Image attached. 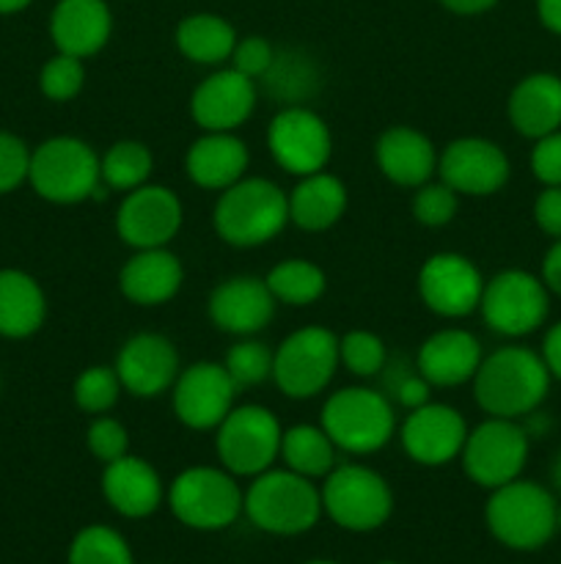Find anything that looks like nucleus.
Wrapping results in <instances>:
<instances>
[{
	"mask_svg": "<svg viewBox=\"0 0 561 564\" xmlns=\"http://www.w3.org/2000/svg\"><path fill=\"white\" fill-rule=\"evenodd\" d=\"M550 380L542 356L531 347H498L473 375V400L487 416L520 422L548 400Z\"/></svg>",
	"mask_w": 561,
	"mask_h": 564,
	"instance_id": "f257e3e1",
	"label": "nucleus"
},
{
	"mask_svg": "<svg viewBox=\"0 0 561 564\" xmlns=\"http://www.w3.org/2000/svg\"><path fill=\"white\" fill-rule=\"evenodd\" d=\"M220 240L234 248H256L270 242L289 224V202L275 182L251 176L220 191L212 215Z\"/></svg>",
	"mask_w": 561,
	"mask_h": 564,
	"instance_id": "f03ea898",
	"label": "nucleus"
},
{
	"mask_svg": "<svg viewBox=\"0 0 561 564\" xmlns=\"http://www.w3.org/2000/svg\"><path fill=\"white\" fill-rule=\"evenodd\" d=\"M242 512L256 529L278 538H295V534L311 532L322 518V494L314 488L308 477L280 468L253 477L251 488L245 490Z\"/></svg>",
	"mask_w": 561,
	"mask_h": 564,
	"instance_id": "7ed1b4c3",
	"label": "nucleus"
},
{
	"mask_svg": "<svg viewBox=\"0 0 561 564\" xmlns=\"http://www.w3.org/2000/svg\"><path fill=\"white\" fill-rule=\"evenodd\" d=\"M559 505L548 488L515 479L490 494L484 521L490 534L512 551H539L559 532Z\"/></svg>",
	"mask_w": 561,
	"mask_h": 564,
	"instance_id": "20e7f679",
	"label": "nucleus"
},
{
	"mask_svg": "<svg viewBox=\"0 0 561 564\" xmlns=\"http://www.w3.org/2000/svg\"><path fill=\"white\" fill-rule=\"evenodd\" d=\"M319 427L330 435L336 449L350 455H372L391 441L396 416L383 391L350 386L328 397Z\"/></svg>",
	"mask_w": 561,
	"mask_h": 564,
	"instance_id": "39448f33",
	"label": "nucleus"
},
{
	"mask_svg": "<svg viewBox=\"0 0 561 564\" xmlns=\"http://www.w3.org/2000/svg\"><path fill=\"white\" fill-rule=\"evenodd\" d=\"M245 494L237 485L234 474L212 466L185 468L170 482L168 505L179 523L196 532H220L242 516Z\"/></svg>",
	"mask_w": 561,
	"mask_h": 564,
	"instance_id": "423d86ee",
	"label": "nucleus"
},
{
	"mask_svg": "<svg viewBox=\"0 0 561 564\" xmlns=\"http://www.w3.org/2000/svg\"><path fill=\"white\" fill-rule=\"evenodd\" d=\"M28 180L38 196L53 204L86 202L102 185L99 154L80 138H50L31 152Z\"/></svg>",
	"mask_w": 561,
	"mask_h": 564,
	"instance_id": "0eeeda50",
	"label": "nucleus"
},
{
	"mask_svg": "<svg viewBox=\"0 0 561 564\" xmlns=\"http://www.w3.org/2000/svg\"><path fill=\"white\" fill-rule=\"evenodd\" d=\"M322 512L346 532H374L394 512V494L374 468L346 463L333 468L322 485Z\"/></svg>",
	"mask_w": 561,
	"mask_h": 564,
	"instance_id": "6e6552de",
	"label": "nucleus"
},
{
	"mask_svg": "<svg viewBox=\"0 0 561 564\" xmlns=\"http://www.w3.org/2000/svg\"><path fill=\"white\" fill-rule=\"evenodd\" d=\"M528 449L531 438L520 422L490 416L479 427L468 430L465 446L460 452L462 471L479 488L495 490L520 479L528 463Z\"/></svg>",
	"mask_w": 561,
	"mask_h": 564,
	"instance_id": "1a4fd4ad",
	"label": "nucleus"
},
{
	"mask_svg": "<svg viewBox=\"0 0 561 564\" xmlns=\"http://www.w3.org/2000/svg\"><path fill=\"white\" fill-rule=\"evenodd\" d=\"M479 312L490 330L520 339L544 325L550 314V292L539 275L526 270H504L484 281Z\"/></svg>",
	"mask_w": 561,
	"mask_h": 564,
	"instance_id": "9d476101",
	"label": "nucleus"
},
{
	"mask_svg": "<svg viewBox=\"0 0 561 564\" xmlns=\"http://www.w3.org/2000/svg\"><path fill=\"white\" fill-rule=\"evenodd\" d=\"M339 364L333 330L308 325L280 341L273 358V380L289 400H311L328 389Z\"/></svg>",
	"mask_w": 561,
	"mask_h": 564,
	"instance_id": "9b49d317",
	"label": "nucleus"
},
{
	"mask_svg": "<svg viewBox=\"0 0 561 564\" xmlns=\"http://www.w3.org/2000/svg\"><path fill=\"white\" fill-rule=\"evenodd\" d=\"M280 430L273 411L262 405H237L218 424L215 446L223 468L234 477H258L280 457Z\"/></svg>",
	"mask_w": 561,
	"mask_h": 564,
	"instance_id": "f8f14e48",
	"label": "nucleus"
},
{
	"mask_svg": "<svg viewBox=\"0 0 561 564\" xmlns=\"http://www.w3.org/2000/svg\"><path fill=\"white\" fill-rule=\"evenodd\" d=\"M267 149L286 174L308 176L324 171L333 152V138L322 116L311 108L286 105L270 121Z\"/></svg>",
	"mask_w": 561,
	"mask_h": 564,
	"instance_id": "ddd939ff",
	"label": "nucleus"
},
{
	"mask_svg": "<svg viewBox=\"0 0 561 564\" xmlns=\"http://www.w3.org/2000/svg\"><path fill=\"white\" fill-rule=\"evenodd\" d=\"M182 229V202L163 185H141L130 191L116 213L121 242L135 251L165 248Z\"/></svg>",
	"mask_w": 561,
	"mask_h": 564,
	"instance_id": "4468645a",
	"label": "nucleus"
},
{
	"mask_svg": "<svg viewBox=\"0 0 561 564\" xmlns=\"http://www.w3.org/2000/svg\"><path fill=\"white\" fill-rule=\"evenodd\" d=\"M438 174L457 196H493L509 182L512 165L498 143L457 138L440 152Z\"/></svg>",
	"mask_w": 561,
	"mask_h": 564,
	"instance_id": "2eb2a0df",
	"label": "nucleus"
},
{
	"mask_svg": "<svg viewBox=\"0 0 561 564\" xmlns=\"http://www.w3.org/2000/svg\"><path fill=\"white\" fill-rule=\"evenodd\" d=\"M418 292L429 312L446 319H460L479 308L484 279L476 264L462 253H435L421 264Z\"/></svg>",
	"mask_w": 561,
	"mask_h": 564,
	"instance_id": "dca6fc26",
	"label": "nucleus"
},
{
	"mask_svg": "<svg viewBox=\"0 0 561 564\" xmlns=\"http://www.w3.org/2000/svg\"><path fill=\"white\" fill-rule=\"evenodd\" d=\"M237 386L223 364L198 361L174 383V413L190 430H218L234 408Z\"/></svg>",
	"mask_w": 561,
	"mask_h": 564,
	"instance_id": "f3484780",
	"label": "nucleus"
},
{
	"mask_svg": "<svg viewBox=\"0 0 561 564\" xmlns=\"http://www.w3.org/2000/svg\"><path fill=\"white\" fill-rule=\"evenodd\" d=\"M399 438L402 449L413 463L438 468L460 457L468 438V424L451 405L427 402L416 411H407Z\"/></svg>",
	"mask_w": 561,
	"mask_h": 564,
	"instance_id": "a211bd4d",
	"label": "nucleus"
},
{
	"mask_svg": "<svg viewBox=\"0 0 561 564\" xmlns=\"http://www.w3.org/2000/svg\"><path fill=\"white\" fill-rule=\"evenodd\" d=\"M113 369L121 380V389L141 400H152L174 389L179 378V352L165 336L135 334L121 345Z\"/></svg>",
	"mask_w": 561,
	"mask_h": 564,
	"instance_id": "6ab92c4d",
	"label": "nucleus"
},
{
	"mask_svg": "<svg viewBox=\"0 0 561 564\" xmlns=\"http://www.w3.org/2000/svg\"><path fill=\"white\" fill-rule=\"evenodd\" d=\"M256 108V80L234 66L209 75L190 97L193 121L204 132H234Z\"/></svg>",
	"mask_w": 561,
	"mask_h": 564,
	"instance_id": "aec40b11",
	"label": "nucleus"
},
{
	"mask_svg": "<svg viewBox=\"0 0 561 564\" xmlns=\"http://www.w3.org/2000/svg\"><path fill=\"white\" fill-rule=\"evenodd\" d=\"M275 297L264 279L234 275L218 284L209 295V319L234 336H253L273 323Z\"/></svg>",
	"mask_w": 561,
	"mask_h": 564,
	"instance_id": "412c9836",
	"label": "nucleus"
},
{
	"mask_svg": "<svg viewBox=\"0 0 561 564\" xmlns=\"http://www.w3.org/2000/svg\"><path fill=\"white\" fill-rule=\"evenodd\" d=\"M484 352L476 336L462 328H446L429 336L416 356V369L429 386L449 389L473 380Z\"/></svg>",
	"mask_w": 561,
	"mask_h": 564,
	"instance_id": "4be33fe9",
	"label": "nucleus"
},
{
	"mask_svg": "<svg viewBox=\"0 0 561 564\" xmlns=\"http://www.w3.org/2000/svg\"><path fill=\"white\" fill-rule=\"evenodd\" d=\"M113 14L105 0H58L50 17V36L58 53L88 58L108 44Z\"/></svg>",
	"mask_w": 561,
	"mask_h": 564,
	"instance_id": "5701e85b",
	"label": "nucleus"
},
{
	"mask_svg": "<svg viewBox=\"0 0 561 564\" xmlns=\"http://www.w3.org/2000/svg\"><path fill=\"white\" fill-rule=\"evenodd\" d=\"M102 496L121 518H148L163 505V479L141 457L124 455L102 471Z\"/></svg>",
	"mask_w": 561,
	"mask_h": 564,
	"instance_id": "b1692460",
	"label": "nucleus"
},
{
	"mask_svg": "<svg viewBox=\"0 0 561 564\" xmlns=\"http://www.w3.org/2000/svg\"><path fill=\"white\" fill-rule=\"evenodd\" d=\"M248 147L234 132H204L185 154V171L204 191H226L248 171Z\"/></svg>",
	"mask_w": 561,
	"mask_h": 564,
	"instance_id": "393cba45",
	"label": "nucleus"
},
{
	"mask_svg": "<svg viewBox=\"0 0 561 564\" xmlns=\"http://www.w3.org/2000/svg\"><path fill=\"white\" fill-rule=\"evenodd\" d=\"M506 113L512 127L531 141L561 130V77L550 72H534L522 77L512 88Z\"/></svg>",
	"mask_w": 561,
	"mask_h": 564,
	"instance_id": "a878e982",
	"label": "nucleus"
},
{
	"mask_svg": "<svg viewBox=\"0 0 561 564\" xmlns=\"http://www.w3.org/2000/svg\"><path fill=\"white\" fill-rule=\"evenodd\" d=\"M185 281L182 262L165 248H146L127 259L119 273V290L135 306H163Z\"/></svg>",
	"mask_w": 561,
	"mask_h": 564,
	"instance_id": "bb28decb",
	"label": "nucleus"
},
{
	"mask_svg": "<svg viewBox=\"0 0 561 564\" xmlns=\"http://www.w3.org/2000/svg\"><path fill=\"white\" fill-rule=\"evenodd\" d=\"M385 180L402 187H421L438 171V154L432 141L413 127H391L380 135L374 149Z\"/></svg>",
	"mask_w": 561,
	"mask_h": 564,
	"instance_id": "cd10ccee",
	"label": "nucleus"
},
{
	"mask_svg": "<svg viewBox=\"0 0 561 564\" xmlns=\"http://www.w3.org/2000/svg\"><path fill=\"white\" fill-rule=\"evenodd\" d=\"M289 202V220L302 231H324L339 224L346 209V187L339 176L317 174L300 176L295 191L286 196Z\"/></svg>",
	"mask_w": 561,
	"mask_h": 564,
	"instance_id": "c85d7f7f",
	"label": "nucleus"
},
{
	"mask_svg": "<svg viewBox=\"0 0 561 564\" xmlns=\"http://www.w3.org/2000/svg\"><path fill=\"white\" fill-rule=\"evenodd\" d=\"M44 292L22 270H0V336L25 339L44 323Z\"/></svg>",
	"mask_w": 561,
	"mask_h": 564,
	"instance_id": "c756f323",
	"label": "nucleus"
},
{
	"mask_svg": "<svg viewBox=\"0 0 561 564\" xmlns=\"http://www.w3.org/2000/svg\"><path fill=\"white\" fill-rule=\"evenodd\" d=\"M237 44V31L229 20L218 14H190L176 25V47L187 61L201 66L223 64L231 58Z\"/></svg>",
	"mask_w": 561,
	"mask_h": 564,
	"instance_id": "7c9ffc66",
	"label": "nucleus"
},
{
	"mask_svg": "<svg viewBox=\"0 0 561 564\" xmlns=\"http://www.w3.org/2000/svg\"><path fill=\"white\" fill-rule=\"evenodd\" d=\"M280 457H284L289 471L308 479H319L328 477L336 468V444L322 427L295 424L280 435Z\"/></svg>",
	"mask_w": 561,
	"mask_h": 564,
	"instance_id": "2f4dec72",
	"label": "nucleus"
},
{
	"mask_svg": "<svg viewBox=\"0 0 561 564\" xmlns=\"http://www.w3.org/2000/svg\"><path fill=\"white\" fill-rule=\"evenodd\" d=\"M267 290L273 292L275 303H286V306H311L322 297L328 279H324L322 268L308 259H286V262L275 264L264 279Z\"/></svg>",
	"mask_w": 561,
	"mask_h": 564,
	"instance_id": "473e14b6",
	"label": "nucleus"
},
{
	"mask_svg": "<svg viewBox=\"0 0 561 564\" xmlns=\"http://www.w3.org/2000/svg\"><path fill=\"white\" fill-rule=\"evenodd\" d=\"M264 88L284 105H302L317 88V66L295 50L275 53L273 64L264 72Z\"/></svg>",
	"mask_w": 561,
	"mask_h": 564,
	"instance_id": "72a5a7b5",
	"label": "nucleus"
},
{
	"mask_svg": "<svg viewBox=\"0 0 561 564\" xmlns=\"http://www.w3.org/2000/svg\"><path fill=\"white\" fill-rule=\"evenodd\" d=\"M152 169L154 158L146 143L141 141H119L105 152V158H99V174L110 191L130 193L146 185Z\"/></svg>",
	"mask_w": 561,
	"mask_h": 564,
	"instance_id": "f704fd0d",
	"label": "nucleus"
},
{
	"mask_svg": "<svg viewBox=\"0 0 561 564\" xmlns=\"http://www.w3.org/2000/svg\"><path fill=\"white\" fill-rule=\"evenodd\" d=\"M69 564H135V560L130 543L116 529L94 523L72 540Z\"/></svg>",
	"mask_w": 561,
	"mask_h": 564,
	"instance_id": "c9c22d12",
	"label": "nucleus"
},
{
	"mask_svg": "<svg viewBox=\"0 0 561 564\" xmlns=\"http://www.w3.org/2000/svg\"><path fill=\"white\" fill-rule=\"evenodd\" d=\"M273 358L275 352H270L267 345L256 339H242L226 352L223 367L231 375L237 389H251V386L273 378Z\"/></svg>",
	"mask_w": 561,
	"mask_h": 564,
	"instance_id": "e433bc0d",
	"label": "nucleus"
},
{
	"mask_svg": "<svg viewBox=\"0 0 561 564\" xmlns=\"http://www.w3.org/2000/svg\"><path fill=\"white\" fill-rule=\"evenodd\" d=\"M75 402L82 413L105 416L121 394V380L113 367H88L75 380Z\"/></svg>",
	"mask_w": 561,
	"mask_h": 564,
	"instance_id": "4c0bfd02",
	"label": "nucleus"
},
{
	"mask_svg": "<svg viewBox=\"0 0 561 564\" xmlns=\"http://www.w3.org/2000/svg\"><path fill=\"white\" fill-rule=\"evenodd\" d=\"M339 358L358 378H374L388 364V350L383 339L369 330H350L339 339Z\"/></svg>",
	"mask_w": 561,
	"mask_h": 564,
	"instance_id": "58836bf2",
	"label": "nucleus"
},
{
	"mask_svg": "<svg viewBox=\"0 0 561 564\" xmlns=\"http://www.w3.org/2000/svg\"><path fill=\"white\" fill-rule=\"evenodd\" d=\"M86 83V69H82V58L75 55L58 53L42 66V75H38V86L47 99L55 102H66V99L77 97Z\"/></svg>",
	"mask_w": 561,
	"mask_h": 564,
	"instance_id": "ea45409f",
	"label": "nucleus"
},
{
	"mask_svg": "<svg viewBox=\"0 0 561 564\" xmlns=\"http://www.w3.org/2000/svg\"><path fill=\"white\" fill-rule=\"evenodd\" d=\"M457 207H460V196L446 182H427L413 196V218L432 229L449 224L457 215Z\"/></svg>",
	"mask_w": 561,
	"mask_h": 564,
	"instance_id": "a19ab883",
	"label": "nucleus"
},
{
	"mask_svg": "<svg viewBox=\"0 0 561 564\" xmlns=\"http://www.w3.org/2000/svg\"><path fill=\"white\" fill-rule=\"evenodd\" d=\"M88 449H91V455L97 457L99 463H113L119 460V457L130 455V435H127L124 424L116 422V419L110 416H97L91 422V427H88Z\"/></svg>",
	"mask_w": 561,
	"mask_h": 564,
	"instance_id": "79ce46f5",
	"label": "nucleus"
},
{
	"mask_svg": "<svg viewBox=\"0 0 561 564\" xmlns=\"http://www.w3.org/2000/svg\"><path fill=\"white\" fill-rule=\"evenodd\" d=\"M31 152L11 132H0V193H9L28 180Z\"/></svg>",
	"mask_w": 561,
	"mask_h": 564,
	"instance_id": "37998d69",
	"label": "nucleus"
},
{
	"mask_svg": "<svg viewBox=\"0 0 561 564\" xmlns=\"http://www.w3.org/2000/svg\"><path fill=\"white\" fill-rule=\"evenodd\" d=\"M275 58L273 44L264 36H245L234 44V53H231V66H234L240 75L251 77V80H262L264 72L270 69Z\"/></svg>",
	"mask_w": 561,
	"mask_h": 564,
	"instance_id": "c03bdc74",
	"label": "nucleus"
},
{
	"mask_svg": "<svg viewBox=\"0 0 561 564\" xmlns=\"http://www.w3.org/2000/svg\"><path fill=\"white\" fill-rule=\"evenodd\" d=\"M531 171L544 187H561V130L537 138L531 149Z\"/></svg>",
	"mask_w": 561,
	"mask_h": 564,
	"instance_id": "a18cd8bd",
	"label": "nucleus"
},
{
	"mask_svg": "<svg viewBox=\"0 0 561 564\" xmlns=\"http://www.w3.org/2000/svg\"><path fill=\"white\" fill-rule=\"evenodd\" d=\"M534 220L539 231L561 240V187H544L534 202Z\"/></svg>",
	"mask_w": 561,
	"mask_h": 564,
	"instance_id": "49530a36",
	"label": "nucleus"
},
{
	"mask_svg": "<svg viewBox=\"0 0 561 564\" xmlns=\"http://www.w3.org/2000/svg\"><path fill=\"white\" fill-rule=\"evenodd\" d=\"M429 391H432V386H429L427 378H421L416 372H402L399 378L391 383V394L396 397V402H399L402 408H407V411H416V408L427 405L429 402Z\"/></svg>",
	"mask_w": 561,
	"mask_h": 564,
	"instance_id": "de8ad7c7",
	"label": "nucleus"
},
{
	"mask_svg": "<svg viewBox=\"0 0 561 564\" xmlns=\"http://www.w3.org/2000/svg\"><path fill=\"white\" fill-rule=\"evenodd\" d=\"M539 356H542L550 378L561 380V319L548 328V334H544V341H542V352H539Z\"/></svg>",
	"mask_w": 561,
	"mask_h": 564,
	"instance_id": "09e8293b",
	"label": "nucleus"
},
{
	"mask_svg": "<svg viewBox=\"0 0 561 564\" xmlns=\"http://www.w3.org/2000/svg\"><path fill=\"white\" fill-rule=\"evenodd\" d=\"M539 279L544 281L550 295L561 297V240H553V246L548 248L542 259V275Z\"/></svg>",
	"mask_w": 561,
	"mask_h": 564,
	"instance_id": "8fccbe9b",
	"label": "nucleus"
},
{
	"mask_svg": "<svg viewBox=\"0 0 561 564\" xmlns=\"http://www.w3.org/2000/svg\"><path fill=\"white\" fill-rule=\"evenodd\" d=\"M537 17L550 33L561 36V0H537Z\"/></svg>",
	"mask_w": 561,
	"mask_h": 564,
	"instance_id": "3c124183",
	"label": "nucleus"
},
{
	"mask_svg": "<svg viewBox=\"0 0 561 564\" xmlns=\"http://www.w3.org/2000/svg\"><path fill=\"white\" fill-rule=\"evenodd\" d=\"M438 3H443L446 9L454 11V14L473 17V14H482V11L493 9L498 0H438Z\"/></svg>",
	"mask_w": 561,
	"mask_h": 564,
	"instance_id": "603ef678",
	"label": "nucleus"
},
{
	"mask_svg": "<svg viewBox=\"0 0 561 564\" xmlns=\"http://www.w3.org/2000/svg\"><path fill=\"white\" fill-rule=\"evenodd\" d=\"M33 0H0V14H16V11L28 9Z\"/></svg>",
	"mask_w": 561,
	"mask_h": 564,
	"instance_id": "864d4df0",
	"label": "nucleus"
},
{
	"mask_svg": "<svg viewBox=\"0 0 561 564\" xmlns=\"http://www.w3.org/2000/svg\"><path fill=\"white\" fill-rule=\"evenodd\" d=\"M550 482H553V488L561 494V452L553 457V463H550Z\"/></svg>",
	"mask_w": 561,
	"mask_h": 564,
	"instance_id": "5fc2aeb1",
	"label": "nucleus"
},
{
	"mask_svg": "<svg viewBox=\"0 0 561 564\" xmlns=\"http://www.w3.org/2000/svg\"><path fill=\"white\" fill-rule=\"evenodd\" d=\"M302 564H339V562H330V560H311V562H302Z\"/></svg>",
	"mask_w": 561,
	"mask_h": 564,
	"instance_id": "6e6d98bb",
	"label": "nucleus"
},
{
	"mask_svg": "<svg viewBox=\"0 0 561 564\" xmlns=\"http://www.w3.org/2000/svg\"><path fill=\"white\" fill-rule=\"evenodd\" d=\"M556 523H559V532H561V505H559V516H556Z\"/></svg>",
	"mask_w": 561,
	"mask_h": 564,
	"instance_id": "4d7b16f0",
	"label": "nucleus"
},
{
	"mask_svg": "<svg viewBox=\"0 0 561 564\" xmlns=\"http://www.w3.org/2000/svg\"><path fill=\"white\" fill-rule=\"evenodd\" d=\"M380 564H399V562H380Z\"/></svg>",
	"mask_w": 561,
	"mask_h": 564,
	"instance_id": "13d9d810",
	"label": "nucleus"
}]
</instances>
